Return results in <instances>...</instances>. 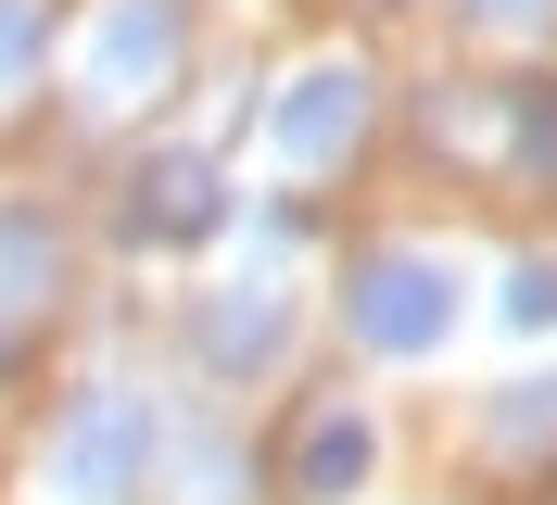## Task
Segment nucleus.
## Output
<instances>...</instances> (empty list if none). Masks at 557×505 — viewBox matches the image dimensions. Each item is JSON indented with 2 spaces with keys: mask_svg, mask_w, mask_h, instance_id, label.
I'll return each instance as SVG.
<instances>
[{
  "mask_svg": "<svg viewBox=\"0 0 557 505\" xmlns=\"http://www.w3.org/2000/svg\"><path fill=\"white\" fill-rule=\"evenodd\" d=\"M368 468V430H355V417H330V430L305 442V480H355Z\"/></svg>",
  "mask_w": 557,
  "mask_h": 505,
  "instance_id": "5",
  "label": "nucleus"
},
{
  "mask_svg": "<svg viewBox=\"0 0 557 505\" xmlns=\"http://www.w3.org/2000/svg\"><path fill=\"white\" fill-rule=\"evenodd\" d=\"M26 38H38V13H26V0H0V64H26Z\"/></svg>",
  "mask_w": 557,
  "mask_h": 505,
  "instance_id": "7",
  "label": "nucleus"
},
{
  "mask_svg": "<svg viewBox=\"0 0 557 505\" xmlns=\"http://www.w3.org/2000/svg\"><path fill=\"white\" fill-rule=\"evenodd\" d=\"M507 316H557V266H532L520 291H507Z\"/></svg>",
  "mask_w": 557,
  "mask_h": 505,
  "instance_id": "6",
  "label": "nucleus"
},
{
  "mask_svg": "<svg viewBox=\"0 0 557 505\" xmlns=\"http://www.w3.org/2000/svg\"><path fill=\"white\" fill-rule=\"evenodd\" d=\"M127 455H139V417H127V404H89V430H76V480L102 493V480H127Z\"/></svg>",
  "mask_w": 557,
  "mask_h": 505,
  "instance_id": "2",
  "label": "nucleus"
},
{
  "mask_svg": "<svg viewBox=\"0 0 557 505\" xmlns=\"http://www.w3.org/2000/svg\"><path fill=\"white\" fill-rule=\"evenodd\" d=\"M139 64H165V13H152V0H139L127 26L102 38V76H139Z\"/></svg>",
  "mask_w": 557,
  "mask_h": 505,
  "instance_id": "4",
  "label": "nucleus"
},
{
  "mask_svg": "<svg viewBox=\"0 0 557 505\" xmlns=\"http://www.w3.org/2000/svg\"><path fill=\"white\" fill-rule=\"evenodd\" d=\"M343 127H355V76H317L292 101V152H343Z\"/></svg>",
  "mask_w": 557,
  "mask_h": 505,
  "instance_id": "3",
  "label": "nucleus"
},
{
  "mask_svg": "<svg viewBox=\"0 0 557 505\" xmlns=\"http://www.w3.org/2000/svg\"><path fill=\"white\" fill-rule=\"evenodd\" d=\"M355 329L393 341V354H406V341H431V329H444V278H431V266H368V291H355Z\"/></svg>",
  "mask_w": 557,
  "mask_h": 505,
  "instance_id": "1",
  "label": "nucleus"
}]
</instances>
